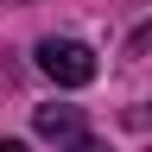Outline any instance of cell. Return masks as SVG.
Returning <instances> with one entry per match:
<instances>
[{"label":"cell","instance_id":"obj_1","mask_svg":"<svg viewBox=\"0 0 152 152\" xmlns=\"http://www.w3.org/2000/svg\"><path fill=\"white\" fill-rule=\"evenodd\" d=\"M38 70H45L57 89H89L95 83V51L76 45V38H45V45H38Z\"/></svg>","mask_w":152,"mask_h":152},{"label":"cell","instance_id":"obj_2","mask_svg":"<svg viewBox=\"0 0 152 152\" xmlns=\"http://www.w3.org/2000/svg\"><path fill=\"white\" fill-rule=\"evenodd\" d=\"M32 127L45 133V140H51L57 152H108V146L89 133L83 108H38V114H32Z\"/></svg>","mask_w":152,"mask_h":152},{"label":"cell","instance_id":"obj_3","mask_svg":"<svg viewBox=\"0 0 152 152\" xmlns=\"http://www.w3.org/2000/svg\"><path fill=\"white\" fill-rule=\"evenodd\" d=\"M0 152H32V146H19V140H0Z\"/></svg>","mask_w":152,"mask_h":152}]
</instances>
